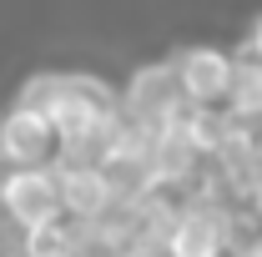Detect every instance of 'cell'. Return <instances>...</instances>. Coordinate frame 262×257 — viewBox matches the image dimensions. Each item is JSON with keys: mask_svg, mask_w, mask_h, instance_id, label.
Masks as SVG:
<instances>
[{"mask_svg": "<svg viewBox=\"0 0 262 257\" xmlns=\"http://www.w3.org/2000/svg\"><path fill=\"white\" fill-rule=\"evenodd\" d=\"M15 106L35 111L56 131V141L81 136V131L101 126V121H116V91L101 76H86V71H40L20 86Z\"/></svg>", "mask_w": 262, "mask_h": 257, "instance_id": "6da1fadb", "label": "cell"}, {"mask_svg": "<svg viewBox=\"0 0 262 257\" xmlns=\"http://www.w3.org/2000/svg\"><path fill=\"white\" fill-rule=\"evenodd\" d=\"M116 116L136 131H166L187 116V96L177 86V71L171 61H151V66H136L126 76V86L116 91Z\"/></svg>", "mask_w": 262, "mask_h": 257, "instance_id": "7a4b0ae2", "label": "cell"}, {"mask_svg": "<svg viewBox=\"0 0 262 257\" xmlns=\"http://www.w3.org/2000/svg\"><path fill=\"white\" fill-rule=\"evenodd\" d=\"M0 222L10 232L61 222V197H56V166H10L0 172Z\"/></svg>", "mask_w": 262, "mask_h": 257, "instance_id": "3957f363", "label": "cell"}, {"mask_svg": "<svg viewBox=\"0 0 262 257\" xmlns=\"http://www.w3.org/2000/svg\"><path fill=\"white\" fill-rule=\"evenodd\" d=\"M227 212L212 202H182L166 227V257H227Z\"/></svg>", "mask_w": 262, "mask_h": 257, "instance_id": "277c9868", "label": "cell"}, {"mask_svg": "<svg viewBox=\"0 0 262 257\" xmlns=\"http://www.w3.org/2000/svg\"><path fill=\"white\" fill-rule=\"evenodd\" d=\"M177 86L187 106H227V86H232V56L222 46H182L171 56Z\"/></svg>", "mask_w": 262, "mask_h": 257, "instance_id": "5b68a950", "label": "cell"}, {"mask_svg": "<svg viewBox=\"0 0 262 257\" xmlns=\"http://www.w3.org/2000/svg\"><path fill=\"white\" fill-rule=\"evenodd\" d=\"M56 161V131L46 126L26 106H5L0 111V166H51Z\"/></svg>", "mask_w": 262, "mask_h": 257, "instance_id": "8992f818", "label": "cell"}, {"mask_svg": "<svg viewBox=\"0 0 262 257\" xmlns=\"http://www.w3.org/2000/svg\"><path fill=\"white\" fill-rule=\"evenodd\" d=\"M56 197H61V217L76 222H96L121 207L116 182L106 172H81V166H56Z\"/></svg>", "mask_w": 262, "mask_h": 257, "instance_id": "52a82bcc", "label": "cell"}, {"mask_svg": "<svg viewBox=\"0 0 262 257\" xmlns=\"http://www.w3.org/2000/svg\"><path fill=\"white\" fill-rule=\"evenodd\" d=\"M227 111H237V116H262V56H252V51L232 56Z\"/></svg>", "mask_w": 262, "mask_h": 257, "instance_id": "ba28073f", "label": "cell"}, {"mask_svg": "<svg viewBox=\"0 0 262 257\" xmlns=\"http://www.w3.org/2000/svg\"><path fill=\"white\" fill-rule=\"evenodd\" d=\"M227 257H262V227L252 232V237H242L237 247H227Z\"/></svg>", "mask_w": 262, "mask_h": 257, "instance_id": "9c48e42d", "label": "cell"}, {"mask_svg": "<svg viewBox=\"0 0 262 257\" xmlns=\"http://www.w3.org/2000/svg\"><path fill=\"white\" fill-rule=\"evenodd\" d=\"M247 51H252V56H262V15H257V26H252V40H247Z\"/></svg>", "mask_w": 262, "mask_h": 257, "instance_id": "30bf717a", "label": "cell"}, {"mask_svg": "<svg viewBox=\"0 0 262 257\" xmlns=\"http://www.w3.org/2000/svg\"><path fill=\"white\" fill-rule=\"evenodd\" d=\"M121 257H131V252H121Z\"/></svg>", "mask_w": 262, "mask_h": 257, "instance_id": "8fae6325", "label": "cell"}]
</instances>
